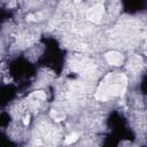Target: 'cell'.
I'll return each mask as SVG.
<instances>
[{"mask_svg": "<svg viewBox=\"0 0 147 147\" xmlns=\"http://www.w3.org/2000/svg\"><path fill=\"white\" fill-rule=\"evenodd\" d=\"M126 86V77L119 74H108L96 90L95 98L100 101H106L111 96L123 94Z\"/></svg>", "mask_w": 147, "mask_h": 147, "instance_id": "obj_1", "label": "cell"}, {"mask_svg": "<svg viewBox=\"0 0 147 147\" xmlns=\"http://www.w3.org/2000/svg\"><path fill=\"white\" fill-rule=\"evenodd\" d=\"M103 14V6L101 3L94 5L87 13V18L94 23H100Z\"/></svg>", "mask_w": 147, "mask_h": 147, "instance_id": "obj_2", "label": "cell"}, {"mask_svg": "<svg viewBox=\"0 0 147 147\" xmlns=\"http://www.w3.org/2000/svg\"><path fill=\"white\" fill-rule=\"evenodd\" d=\"M105 57H106L107 62L111 65H121L124 61V56L116 51H110V52L106 53Z\"/></svg>", "mask_w": 147, "mask_h": 147, "instance_id": "obj_3", "label": "cell"}, {"mask_svg": "<svg viewBox=\"0 0 147 147\" xmlns=\"http://www.w3.org/2000/svg\"><path fill=\"white\" fill-rule=\"evenodd\" d=\"M78 137H79V136H78V133H76V132H75V133L69 134V136L65 138V140H64V141H65V144H72V142H75V141L78 139Z\"/></svg>", "mask_w": 147, "mask_h": 147, "instance_id": "obj_4", "label": "cell"}, {"mask_svg": "<svg viewBox=\"0 0 147 147\" xmlns=\"http://www.w3.org/2000/svg\"><path fill=\"white\" fill-rule=\"evenodd\" d=\"M51 116H52L55 121H63V119H64V115L59 114L57 111H54V110L51 111Z\"/></svg>", "mask_w": 147, "mask_h": 147, "instance_id": "obj_5", "label": "cell"}, {"mask_svg": "<svg viewBox=\"0 0 147 147\" xmlns=\"http://www.w3.org/2000/svg\"><path fill=\"white\" fill-rule=\"evenodd\" d=\"M32 96L37 98V99H41V100H45L46 99V94L42 92V91H36L32 93Z\"/></svg>", "mask_w": 147, "mask_h": 147, "instance_id": "obj_6", "label": "cell"}, {"mask_svg": "<svg viewBox=\"0 0 147 147\" xmlns=\"http://www.w3.org/2000/svg\"><path fill=\"white\" fill-rule=\"evenodd\" d=\"M29 119H30V116H26V117L24 118V125H28V124H29V122H30Z\"/></svg>", "mask_w": 147, "mask_h": 147, "instance_id": "obj_7", "label": "cell"}]
</instances>
